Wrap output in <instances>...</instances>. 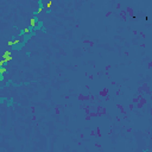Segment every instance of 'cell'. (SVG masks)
I'll return each mask as SVG.
<instances>
[{"label": "cell", "instance_id": "7a4b0ae2", "mask_svg": "<svg viewBox=\"0 0 152 152\" xmlns=\"http://www.w3.org/2000/svg\"><path fill=\"white\" fill-rule=\"evenodd\" d=\"M6 106H7V107H13V106H14V99H13V98L8 99V103Z\"/></svg>", "mask_w": 152, "mask_h": 152}, {"label": "cell", "instance_id": "6da1fadb", "mask_svg": "<svg viewBox=\"0 0 152 152\" xmlns=\"http://www.w3.org/2000/svg\"><path fill=\"white\" fill-rule=\"evenodd\" d=\"M44 8V0H38V11H42Z\"/></svg>", "mask_w": 152, "mask_h": 152}]
</instances>
